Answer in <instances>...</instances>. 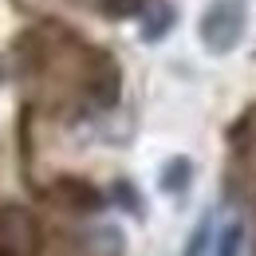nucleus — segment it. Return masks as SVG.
<instances>
[{"label":"nucleus","instance_id":"nucleus-1","mask_svg":"<svg viewBox=\"0 0 256 256\" xmlns=\"http://www.w3.org/2000/svg\"><path fill=\"white\" fill-rule=\"evenodd\" d=\"M244 28H248L244 4H240V0H217V4H209L205 16H201V44H205L213 56H228V52L240 44Z\"/></svg>","mask_w":256,"mask_h":256},{"label":"nucleus","instance_id":"nucleus-2","mask_svg":"<svg viewBox=\"0 0 256 256\" xmlns=\"http://www.w3.org/2000/svg\"><path fill=\"white\" fill-rule=\"evenodd\" d=\"M193 182V162L190 158H170L162 166V193L170 197H186Z\"/></svg>","mask_w":256,"mask_h":256},{"label":"nucleus","instance_id":"nucleus-3","mask_svg":"<svg viewBox=\"0 0 256 256\" xmlns=\"http://www.w3.org/2000/svg\"><path fill=\"white\" fill-rule=\"evenodd\" d=\"M244 248V224L236 221H224L221 228H213V244H209V256H240Z\"/></svg>","mask_w":256,"mask_h":256},{"label":"nucleus","instance_id":"nucleus-4","mask_svg":"<svg viewBox=\"0 0 256 256\" xmlns=\"http://www.w3.org/2000/svg\"><path fill=\"white\" fill-rule=\"evenodd\" d=\"M174 20H178V12H174L170 4H158L154 12H146V24H142V40H146V44H158L162 36L174 28Z\"/></svg>","mask_w":256,"mask_h":256},{"label":"nucleus","instance_id":"nucleus-5","mask_svg":"<svg viewBox=\"0 0 256 256\" xmlns=\"http://www.w3.org/2000/svg\"><path fill=\"white\" fill-rule=\"evenodd\" d=\"M213 228H217L213 213H205V217L197 221V228L190 232V240H186L182 256H209V244H213Z\"/></svg>","mask_w":256,"mask_h":256}]
</instances>
